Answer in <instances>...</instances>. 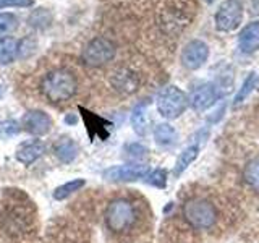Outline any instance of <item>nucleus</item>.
Returning a JSON list of instances; mask_svg holds the SVG:
<instances>
[{
	"mask_svg": "<svg viewBox=\"0 0 259 243\" xmlns=\"http://www.w3.org/2000/svg\"><path fill=\"white\" fill-rule=\"evenodd\" d=\"M78 89L76 76L67 68H55L49 71L40 81V93L51 102L68 101Z\"/></svg>",
	"mask_w": 259,
	"mask_h": 243,
	"instance_id": "f257e3e1",
	"label": "nucleus"
},
{
	"mask_svg": "<svg viewBox=\"0 0 259 243\" xmlns=\"http://www.w3.org/2000/svg\"><path fill=\"white\" fill-rule=\"evenodd\" d=\"M136 222L135 206L128 199H113L105 211V225L113 233H125Z\"/></svg>",
	"mask_w": 259,
	"mask_h": 243,
	"instance_id": "f03ea898",
	"label": "nucleus"
},
{
	"mask_svg": "<svg viewBox=\"0 0 259 243\" xmlns=\"http://www.w3.org/2000/svg\"><path fill=\"white\" fill-rule=\"evenodd\" d=\"M183 216L194 229H209L217 221L215 208L202 198H191L183 205Z\"/></svg>",
	"mask_w": 259,
	"mask_h": 243,
	"instance_id": "7ed1b4c3",
	"label": "nucleus"
},
{
	"mask_svg": "<svg viewBox=\"0 0 259 243\" xmlns=\"http://www.w3.org/2000/svg\"><path fill=\"white\" fill-rule=\"evenodd\" d=\"M190 99L180 88L168 86L162 89L157 97V110L164 118L174 120L178 118L182 113L188 109Z\"/></svg>",
	"mask_w": 259,
	"mask_h": 243,
	"instance_id": "20e7f679",
	"label": "nucleus"
},
{
	"mask_svg": "<svg viewBox=\"0 0 259 243\" xmlns=\"http://www.w3.org/2000/svg\"><path fill=\"white\" fill-rule=\"evenodd\" d=\"M117 54V47L107 37H94L86 44L81 54V59L89 67H102L113 60Z\"/></svg>",
	"mask_w": 259,
	"mask_h": 243,
	"instance_id": "39448f33",
	"label": "nucleus"
},
{
	"mask_svg": "<svg viewBox=\"0 0 259 243\" xmlns=\"http://www.w3.org/2000/svg\"><path fill=\"white\" fill-rule=\"evenodd\" d=\"M227 89H230V88L222 85L221 81H210V83H204L198 86L191 93V97H190L191 107L198 112H204L210 109L212 105L219 102V99H222L224 94L227 93Z\"/></svg>",
	"mask_w": 259,
	"mask_h": 243,
	"instance_id": "423d86ee",
	"label": "nucleus"
},
{
	"mask_svg": "<svg viewBox=\"0 0 259 243\" xmlns=\"http://www.w3.org/2000/svg\"><path fill=\"white\" fill-rule=\"evenodd\" d=\"M243 18V4L240 0H224L215 12V28L222 32L235 31Z\"/></svg>",
	"mask_w": 259,
	"mask_h": 243,
	"instance_id": "0eeeda50",
	"label": "nucleus"
},
{
	"mask_svg": "<svg viewBox=\"0 0 259 243\" xmlns=\"http://www.w3.org/2000/svg\"><path fill=\"white\" fill-rule=\"evenodd\" d=\"M148 174H149V166L133 162V164L115 166L107 169L104 172V178L110 182H135L140 180V178H144Z\"/></svg>",
	"mask_w": 259,
	"mask_h": 243,
	"instance_id": "6e6552de",
	"label": "nucleus"
},
{
	"mask_svg": "<svg viewBox=\"0 0 259 243\" xmlns=\"http://www.w3.org/2000/svg\"><path fill=\"white\" fill-rule=\"evenodd\" d=\"M209 59V47L204 40L193 39L183 47L182 63L188 70H199Z\"/></svg>",
	"mask_w": 259,
	"mask_h": 243,
	"instance_id": "1a4fd4ad",
	"label": "nucleus"
},
{
	"mask_svg": "<svg viewBox=\"0 0 259 243\" xmlns=\"http://www.w3.org/2000/svg\"><path fill=\"white\" fill-rule=\"evenodd\" d=\"M21 124L28 133L34 136L47 135L52 128V118L42 110H29L24 113Z\"/></svg>",
	"mask_w": 259,
	"mask_h": 243,
	"instance_id": "9d476101",
	"label": "nucleus"
},
{
	"mask_svg": "<svg viewBox=\"0 0 259 243\" xmlns=\"http://www.w3.org/2000/svg\"><path fill=\"white\" fill-rule=\"evenodd\" d=\"M238 47L243 54H253L259 49V23L253 21L241 29L238 36Z\"/></svg>",
	"mask_w": 259,
	"mask_h": 243,
	"instance_id": "9b49d317",
	"label": "nucleus"
},
{
	"mask_svg": "<svg viewBox=\"0 0 259 243\" xmlns=\"http://www.w3.org/2000/svg\"><path fill=\"white\" fill-rule=\"evenodd\" d=\"M110 83H112V86L115 88L118 93H121V94H132V93L136 91V88H138V85H140V81H138V76L135 75L133 71L121 68L117 73H113L112 78H110Z\"/></svg>",
	"mask_w": 259,
	"mask_h": 243,
	"instance_id": "f8f14e48",
	"label": "nucleus"
},
{
	"mask_svg": "<svg viewBox=\"0 0 259 243\" xmlns=\"http://www.w3.org/2000/svg\"><path fill=\"white\" fill-rule=\"evenodd\" d=\"M44 151H46V146L40 141H37V140L36 141H26V143L20 144V148L15 152V157H16V160H20L21 164L29 166L42 156Z\"/></svg>",
	"mask_w": 259,
	"mask_h": 243,
	"instance_id": "ddd939ff",
	"label": "nucleus"
},
{
	"mask_svg": "<svg viewBox=\"0 0 259 243\" xmlns=\"http://www.w3.org/2000/svg\"><path fill=\"white\" fill-rule=\"evenodd\" d=\"M54 152L60 162H63V164H70V162H73L78 156V144L73 141L71 138L63 136L54 144Z\"/></svg>",
	"mask_w": 259,
	"mask_h": 243,
	"instance_id": "4468645a",
	"label": "nucleus"
},
{
	"mask_svg": "<svg viewBox=\"0 0 259 243\" xmlns=\"http://www.w3.org/2000/svg\"><path fill=\"white\" fill-rule=\"evenodd\" d=\"M199 141L193 143L190 146H186V148L180 152V156H178L177 162H175V167H174V175L175 177H180L186 169H188L194 160H196L198 154H199Z\"/></svg>",
	"mask_w": 259,
	"mask_h": 243,
	"instance_id": "2eb2a0df",
	"label": "nucleus"
},
{
	"mask_svg": "<svg viewBox=\"0 0 259 243\" xmlns=\"http://www.w3.org/2000/svg\"><path fill=\"white\" fill-rule=\"evenodd\" d=\"M154 140L162 148H170L174 146L178 140V133L177 130L168 125V124H159L156 128H154Z\"/></svg>",
	"mask_w": 259,
	"mask_h": 243,
	"instance_id": "dca6fc26",
	"label": "nucleus"
},
{
	"mask_svg": "<svg viewBox=\"0 0 259 243\" xmlns=\"http://www.w3.org/2000/svg\"><path fill=\"white\" fill-rule=\"evenodd\" d=\"M148 102H140L133 109V113H132V125H133V130L140 135V136H144L148 133Z\"/></svg>",
	"mask_w": 259,
	"mask_h": 243,
	"instance_id": "f3484780",
	"label": "nucleus"
},
{
	"mask_svg": "<svg viewBox=\"0 0 259 243\" xmlns=\"http://www.w3.org/2000/svg\"><path fill=\"white\" fill-rule=\"evenodd\" d=\"M18 55V40L13 37H0V65L12 63Z\"/></svg>",
	"mask_w": 259,
	"mask_h": 243,
	"instance_id": "a211bd4d",
	"label": "nucleus"
},
{
	"mask_svg": "<svg viewBox=\"0 0 259 243\" xmlns=\"http://www.w3.org/2000/svg\"><path fill=\"white\" fill-rule=\"evenodd\" d=\"M51 23H52V15L46 8H37L28 18V24L34 29H46L47 26H51Z\"/></svg>",
	"mask_w": 259,
	"mask_h": 243,
	"instance_id": "6ab92c4d",
	"label": "nucleus"
},
{
	"mask_svg": "<svg viewBox=\"0 0 259 243\" xmlns=\"http://www.w3.org/2000/svg\"><path fill=\"white\" fill-rule=\"evenodd\" d=\"M256 81H257V75L253 71V73H249V75L246 76V79L243 81V85L240 88V91L237 93V96H235V99H233V105L235 107H238V105L241 102H245L246 97L254 91V88H256Z\"/></svg>",
	"mask_w": 259,
	"mask_h": 243,
	"instance_id": "aec40b11",
	"label": "nucleus"
},
{
	"mask_svg": "<svg viewBox=\"0 0 259 243\" xmlns=\"http://www.w3.org/2000/svg\"><path fill=\"white\" fill-rule=\"evenodd\" d=\"M84 180H81V178H78V180H71V182H68V183H63V185H60L59 188H55V191H54V198L57 199V201H62V199H65V198H68L70 194H73L75 191H78V190H81L84 186Z\"/></svg>",
	"mask_w": 259,
	"mask_h": 243,
	"instance_id": "412c9836",
	"label": "nucleus"
},
{
	"mask_svg": "<svg viewBox=\"0 0 259 243\" xmlns=\"http://www.w3.org/2000/svg\"><path fill=\"white\" fill-rule=\"evenodd\" d=\"M243 178L253 190L259 191V160H253L246 164L243 170Z\"/></svg>",
	"mask_w": 259,
	"mask_h": 243,
	"instance_id": "4be33fe9",
	"label": "nucleus"
},
{
	"mask_svg": "<svg viewBox=\"0 0 259 243\" xmlns=\"http://www.w3.org/2000/svg\"><path fill=\"white\" fill-rule=\"evenodd\" d=\"M144 182L151 185V186H156V188H160L164 190L167 186V172L162 169H156L152 170V172H149L148 175L144 177Z\"/></svg>",
	"mask_w": 259,
	"mask_h": 243,
	"instance_id": "5701e85b",
	"label": "nucleus"
},
{
	"mask_svg": "<svg viewBox=\"0 0 259 243\" xmlns=\"http://www.w3.org/2000/svg\"><path fill=\"white\" fill-rule=\"evenodd\" d=\"M20 124L16 120H7L0 124V140H8L20 133Z\"/></svg>",
	"mask_w": 259,
	"mask_h": 243,
	"instance_id": "b1692460",
	"label": "nucleus"
},
{
	"mask_svg": "<svg viewBox=\"0 0 259 243\" xmlns=\"http://www.w3.org/2000/svg\"><path fill=\"white\" fill-rule=\"evenodd\" d=\"M18 26V18L13 13H0V36L12 32Z\"/></svg>",
	"mask_w": 259,
	"mask_h": 243,
	"instance_id": "393cba45",
	"label": "nucleus"
},
{
	"mask_svg": "<svg viewBox=\"0 0 259 243\" xmlns=\"http://www.w3.org/2000/svg\"><path fill=\"white\" fill-rule=\"evenodd\" d=\"M36 49V40L34 39H29V37H24L23 40H20L18 43V55L20 59H26L28 55H31L32 52H34Z\"/></svg>",
	"mask_w": 259,
	"mask_h": 243,
	"instance_id": "a878e982",
	"label": "nucleus"
},
{
	"mask_svg": "<svg viewBox=\"0 0 259 243\" xmlns=\"http://www.w3.org/2000/svg\"><path fill=\"white\" fill-rule=\"evenodd\" d=\"M125 152H128V156L135 159V160H140L143 157H146V154H148V149L144 148L143 144L140 143H132V144H128L126 148H125Z\"/></svg>",
	"mask_w": 259,
	"mask_h": 243,
	"instance_id": "bb28decb",
	"label": "nucleus"
},
{
	"mask_svg": "<svg viewBox=\"0 0 259 243\" xmlns=\"http://www.w3.org/2000/svg\"><path fill=\"white\" fill-rule=\"evenodd\" d=\"M34 4V0H0V10H4V8H8V7H31Z\"/></svg>",
	"mask_w": 259,
	"mask_h": 243,
	"instance_id": "cd10ccee",
	"label": "nucleus"
},
{
	"mask_svg": "<svg viewBox=\"0 0 259 243\" xmlns=\"http://www.w3.org/2000/svg\"><path fill=\"white\" fill-rule=\"evenodd\" d=\"M65 122H67V124H75V122H76V118L75 117H65Z\"/></svg>",
	"mask_w": 259,
	"mask_h": 243,
	"instance_id": "c85d7f7f",
	"label": "nucleus"
},
{
	"mask_svg": "<svg viewBox=\"0 0 259 243\" xmlns=\"http://www.w3.org/2000/svg\"><path fill=\"white\" fill-rule=\"evenodd\" d=\"M2 96H4V86L0 85V97H2Z\"/></svg>",
	"mask_w": 259,
	"mask_h": 243,
	"instance_id": "c756f323",
	"label": "nucleus"
},
{
	"mask_svg": "<svg viewBox=\"0 0 259 243\" xmlns=\"http://www.w3.org/2000/svg\"><path fill=\"white\" fill-rule=\"evenodd\" d=\"M256 88L259 89V76H257V81H256Z\"/></svg>",
	"mask_w": 259,
	"mask_h": 243,
	"instance_id": "7c9ffc66",
	"label": "nucleus"
},
{
	"mask_svg": "<svg viewBox=\"0 0 259 243\" xmlns=\"http://www.w3.org/2000/svg\"><path fill=\"white\" fill-rule=\"evenodd\" d=\"M206 2H209V4H210V2H212V0H206Z\"/></svg>",
	"mask_w": 259,
	"mask_h": 243,
	"instance_id": "2f4dec72",
	"label": "nucleus"
}]
</instances>
